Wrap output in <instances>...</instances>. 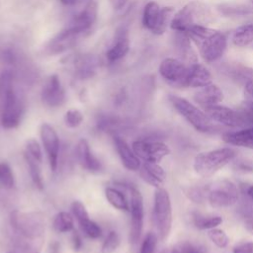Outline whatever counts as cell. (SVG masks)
Wrapping results in <instances>:
<instances>
[{
	"mask_svg": "<svg viewBox=\"0 0 253 253\" xmlns=\"http://www.w3.org/2000/svg\"><path fill=\"white\" fill-rule=\"evenodd\" d=\"M10 224L21 239L37 243L44 234L42 215L34 211H14L10 214Z\"/></svg>",
	"mask_w": 253,
	"mask_h": 253,
	"instance_id": "6da1fadb",
	"label": "cell"
},
{
	"mask_svg": "<svg viewBox=\"0 0 253 253\" xmlns=\"http://www.w3.org/2000/svg\"><path fill=\"white\" fill-rule=\"evenodd\" d=\"M235 155V150L229 147L201 152L195 157L193 167L197 174L204 178H208L231 162Z\"/></svg>",
	"mask_w": 253,
	"mask_h": 253,
	"instance_id": "7a4b0ae2",
	"label": "cell"
},
{
	"mask_svg": "<svg viewBox=\"0 0 253 253\" xmlns=\"http://www.w3.org/2000/svg\"><path fill=\"white\" fill-rule=\"evenodd\" d=\"M169 101L174 109L196 130L200 132H210L214 128L212 121L208 117V115L185 98L176 95H169Z\"/></svg>",
	"mask_w": 253,
	"mask_h": 253,
	"instance_id": "3957f363",
	"label": "cell"
},
{
	"mask_svg": "<svg viewBox=\"0 0 253 253\" xmlns=\"http://www.w3.org/2000/svg\"><path fill=\"white\" fill-rule=\"evenodd\" d=\"M209 10L199 1H192L186 4L176 14H174L170 28L176 33H187L191 27L203 22H207Z\"/></svg>",
	"mask_w": 253,
	"mask_h": 253,
	"instance_id": "277c9868",
	"label": "cell"
},
{
	"mask_svg": "<svg viewBox=\"0 0 253 253\" xmlns=\"http://www.w3.org/2000/svg\"><path fill=\"white\" fill-rule=\"evenodd\" d=\"M153 221L161 240H165L172 227V206L168 192L160 187L154 193Z\"/></svg>",
	"mask_w": 253,
	"mask_h": 253,
	"instance_id": "5b68a950",
	"label": "cell"
},
{
	"mask_svg": "<svg viewBox=\"0 0 253 253\" xmlns=\"http://www.w3.org/2000/svg\"><path fill=\"white\" fill-rule=\"evenodd\" d=\"M206 198L213 208H227L238 201V190L229 180L216 181L205 188Z\"/></svg>",
	"mask_w": 253,
	"mask_h": 253,
	"instance_id": "8992f818",
	"label": "cell"
},
{
	"mask_svg": "<svg viewBox=\"0 0 253 253\" xmlns=\"http://www.w3.org/2000/svg\"><path fill=\"white\" fill-rule=\"evenodd\" d=\"M0 99L2 101L1 126L6 129L18 127L22 120L24 107L15 89L7 91Z\"/></svg>",
	"mask_w": 253,
	"mask_h": 253,
	"instance_id": "52a82bcc",
	"label": "cell"
},
{
	"mask_svg": "<svg viewBox=\"0 0 253 253\" xmlns=\"http://www.w3.org/2000/svg\"><path fill=\"white\" fill-rule=\"evenodd\" d=\"M196 44L204 61L212 63L223 55L227 45V39L223 33L213 30L211 34L197 42Z\"/></svg>",
	"mask_w": 253,
	"mask_h": 253,
	"instance_id": "ba28073f",
	"label": "cell"
},
{
	"mask_svg": "<svg viewBox=\"0 0 253 253\" xmlns=\"http://www.w3.org/2000/svg\"><path fill=\"white\" fill-rule=\"evenodd\" d=\"M128 191L130 211L129 241L132 245H134L139 241L143 228V199L141 193L136 187L129 186Z\"/></svg>",
	"mask_w": 253,
	"mask_h": 253,
	"instance_id": "9c48e42d",
	"label": "cell"
},
{
	"mask_svg": "<svg viewBox=\"0 0 253 253\" xmlns=\"http://www.w3.org/2000/svg\"><path fill=\"white\" fill-rule=\"evenodd\" d=\"M189 65L180 59L167 57L159 65V73L162 78L175 87H186V78Z\"/></svg>",
	"mask_w": 253,
	"mask_h": 253,
	"instance_id": "30bf717a",
	"label": "cell"
},
{
	"mask_svg": "<svg viewBox=\"0 0 253 253\" xmlns=\"http://www.w3.org/2000/svg\"><path fill=\"white\" fill-rule=\"evenodd\" d=\"M134 153L144 162L159 163L170 154V148L161 141H150L144 139L134 140L131 144Z\"/></svg>",
	"mask_w": 253,
	"mask_h": 253,
	"instance_id": "8fae6325",
	"label": "cell"
},
{
	"mask_svg": "<svg viewBox=\"0 0 253 253\" xmlns=\"http://www.w3.org/2000/svg\"><path fill=\"white\" fill-rule=\"evenodd\" d=\"M40 136L44 148L49 168L52 172H55L58 167L59 156V137L55 129L47 123H42L40 127Z\"/></svg>",
	"mask_w": 253,
	"mask_h": 253,
	"instance_id": "7c38bea8",
	"label": "cell"
},
{
	"mask_svg": "<svg viewBox=\"0 0 253 253\" xmlns=\"http://www.w3.org/2000/svg\"><path fill=\"white\" fill-rule=\"evenodd\" d=\"M41 97L42 103L50 108H56L63 105L65 102V92L57 75L53 74L48 77L42 90Z\"/></svg>",
	"mask_w": 253,
	"mask_h": 253,
	"instance_id": "4fadbf2b",
	"label": "cell"
},
{
	"mask_svg": "<svg viewBox=\"0 0 253 253\" xmlns=\"http://www.w3.org/2000/svg\"><path fill=\"white\" fill-rule=\"evenodd\" d=\"M205 113L208 115V117L211 121L220 123L226 126H230V127L245 126L238 112L228 107L213 105V106L205 108Z\"/></svg>",
	"mask_w": 253,
	"mask_h": 253,
	"instance_id": "5bb4252c",
	"label": "cell"
},
{
	"mask_svg": "<svg viewBox=\"0 0 253 253\" xmlns=\"http://www.w3.org/2000/svg\"><path fill=\"white\" fill-rule=\"evenodd\" d=\"M114 144L123 166L129 171H137L140 168V160L131 146L121 136L114 135Z\"/></svg>",
	"mask_w": 253,
	"mask_h": 253,
	"instance_id": "9a60e30c",
	"label": "cell"
},
{
	"mask_svg": "<svg viewBox=\"0 0 253 253\" xmlns=\"http://www.w3.org/2000/svg\"><path fill=\"white\" fill-rule=\"evenodd\" d=\"M76 158L80 166L89 172H98L102 169L101 161L92 153L90 145L85 138H81L75 149Z\"/></svg>",
	"mask_w": 253,
	"mask_h": 253,
	"instance_id": "2e32d148",
	"label": "cell"
},
{
	"mask_svg": "<svg viewBox=\"0 0 253 253\" xmlns=\"http://www.w3.org/2000/svg\"><path fill=\"white\" fill-rule=\"evenodd\" d=\"M212 83V77L209 69L198 62L189 65L186 78V87L202 88Z\"/></svg>",
	"mask_w": 253,
	"mask_h": 253,
	"instance_id": "e0dca14e",
	"label": "cell"
},
{
	"mask_svg": "<svg viewBox=\"0 0 253 253\" xmlns=\"http://www.w3.org/2000/svg\"><path fill=\"white\" fill-rule=\"evenodd\" d=\"M195 102L202 106L204 109L213 105H218L223 100L222 90L215 84H209L205 87H202L194 95Z\"/></svg>",
	"mask_w": 253,
	"mask_h": 253,
	"instance_id": "ac0fdd59",
	"label": "cell"
},
{
	"mask_svg": "<svg viewBox=\"0 0 253 253\" xmlns=\"http://www.w3.org/2000/svg\"><path fill=\"white\" fill-rule=\"evenodd\" d=\"M139 175L144 182L156 189L163 185L166 177L164 169L158 163L154 162H144L140 165Z\"/></svg>",
	"mask_w": 253,
	"mask_h": 253,
	"instance_id": "d6986e66",
	"label": "cell"
},
{
	"mask_svg": "<svg viewBox=\"0 0 253 253\" xmlns=\"http://www.w3.org/2000/svg\"><path fill=\"white\" fill-rule=\"evenodd\" d=\"M97 18V3L94 0H89L85 5L83 11L77 15L74 19V23L71 26L78 33L87 31L96 21Z\"/></svg>",
	"mask_w": 253,
	"mask_h": 253,
	"instance_id": "ffe728a7",
	"label": "cell"
},
{
	"mask_svg": "<svg viewBox=\"0 0 253 253\" xmlns=\"http://www.w3.org/2000/svg\"><path fill=\"white\" fill-rule=\"evenodd\" d=\"M80 33H78L72 27L68 28L65 31H62L50 42V45H49L50 52L51 53H58V52H61L63 50H65L66 48H69V46L71 44H73L76 37Z\"/></svg>",
	"mask_w": 253,
	"mask_h": 253,
	"instance_id": "44dd1931",
	"label": "cell"
},
{
	"mask_svg": "<svg viewBox=\"0 0 253 253\" xmlns=\"http://www.w3.org/2000/svg\"><path fill=\"white\" fill-rule=\"evenodd\" d=\"M222 139L225 143L231 145L253 148V127L233 132H226L222 135Z\"/></svg>",
	"mask_w": 253,
	"mask_h": 253,
	"instance_id": "7402d4cb",
	"label": "cell"
},
{
	"mask_svg": "<svg viewBox=\"0 0 253 253\" xmlns=\"http://www.w3.org/2000/svg\"><path fill=\"white\" fill-rule=\"evenodd\" d=\"M105 197L109 204L115 209L122 211H129V201L119 189L107 187L105 189Z\"/></svg>",
	"mask_w": 253,
	"mask_h": 253,
	"instance_id": "603a6c76",
	"label": "cell"
},
{
	"mask_svg": "<svg viewBox=\"0 0 253 253\" xmlns=\"http://www.w3.org/2000/svg\"><path fill=\"white\" fill-rule=\"evenodd\" d=\"M161 8L159 7L158 3L155 1H149L145 6L142 14V25L144 28L153 32L156 28L159 16H160Z\"/></svg>",
	"mask_w": 253,
	"mask_h": 253,
	"instance_id": "cb8c5ba5",
	"label": "cell"
},
{
	"mask_svg": "<svg viewBox=\"0 0 253 253\" xmlns=\"http://www.w3.org/2000/svg\"><path fill=\"white\" fill-rule=\"evenodd\" d=\"M129 49V42L126 33H121L117 42L107 51L106 56L109 61H117L123 58Z\"/></svg>",
	"mask_w": 253,
	"mask_h": 253,
	"instance_id": "d4e9b609",
	"label": "cell"
},
{
	"mask_svg": "<svg viewBox=\"0 0 253 253\" xmlns=\"http://www.w3.org/2000/svg\"><path fill=\"white\" fill-rule=\"evenodd\" d=\"M232 42L235 46L244 47L253 42V23L238 27L232 36Z\"/></svg>",
	"mask_w": 253,
	"mask_h": 253,
	"instance_id": "484cf974",
	"label": "cell"
},
{
	"mask_svg": "<svg viewBox=\"0 0 253 253\" xmlns=\"http://www.w3.org/2000/svg\"><path fill=\"white\" fill-rule=\"evenodd\" d=\"M24 158H25L26 164L28 166L29 173H30V176H31V179H32L34 185L39 190H42L43 189V179H42V170H41L42 162L38 161L37 159H35L31 155H29L27 152H24Z\"/></svg>",
	"mask_w": 253,
	"mask_h": 253,
	"instance_id": "4316f807",
	"label": "cell"
},
{
	"mask_svg": "<svg viewBox=\"0 0 253 253\" xmlns=\"http://www.w3.org/2000/svg\"><path fill=\"white\" fill-rule=\"evenodd\" d=\"M53 229L58 233L70 232L74 229V217L67 211H59L55 214L52 222Z\"/></svg>",
	"mask_w": 253,
	"mask_h": 253,
	"instance_id": "83f0119b",
	"label": "cell"
},
{
	"mask_svg": "<svg viewBox=\"0 0 253 253\" xmlns=\"http://www.w3.org/2000/svg\"><path fill=\"white\" fill-rule=\"evenodd\" d=\"M222 222L219 215H203L200 213L193 214V223L199 229H211Z\"/></svg>",
	"mask_w": 253,
	"mask_h": 253,
	"instance_id": "f1b7e54d",
	"label": "cell"
},
{
	"mask_svg": "<svg viewBox=\"0 0 253 253\" xmlns=\"http://www.w3.org/2000/svg\"><path fill=\"white\" fill-rule=\"evenodd\" d=\"M78 225L82 233L91 239H98L102 236V229L100 225L90 217L78 221Z\"/></svg>",
	"mask_w": 253,
	"mask_h": 253,
	"instance_id": "f546056e",
	"label": "cell"
},
{
	"mask_svg": "<svg viewBox=\"0 0 253 253\" xmlns=\"http://www.w3.org/2000/svg\"><path fill=\"white\" fill-rule=\"evenodd\" d=\"M173 14H174L173 7H163L160 11V16H159L157 26L152 33L155 35H162L166 31L168 25H170V22L174 16Z\"/></svg>",
	"mask_w": 253,
	"mask_h": 253,
	"instance_id": "4dcf8cb0",
	"label": "cell"
},
{
	"mask_svg": "<svg viewBox=\"0 0 253 253\" xmlns=\"http://www.w3.org/2000/svg\"><path fill=\"white\" fill-rule=\"evenodd\" d=\"M0 186L4 189H12L15 186L13 170L6 162H0Z\"/></svg>",
	"mask_w": 253,
	"mask_h": 253,
	"instance_id": "1f68e13d",
	"label": "cell"
},
{
	"mask_svg": "<svg viewBox=\"0 0 253 253\" xmlns=\"http://www.w3.org/2000/svg\"><path fill=\"white\" fill-rule=\"evenodd\" d=\"M120 235L117 231L111 230L103 241L101 252L102 253H114L120 246Z\"/></svg>",
	"mask_w": 253,
	"mask_h": 253,
	"instance_id": "d6a6232c",
	"label": "cell"
},
{
	"mask_svg": "<svg viewBox=\"0 0 253 253\" xmlns=\"http://www.w3.org/2000/svg\"><path fill=\"white\" fill-rule=\"evenodd\" d=\"M236 111L240 115L245 126H253V101L246 99Z\"/></svg>",
	"mask_w": 253,
	"mask_h": 253,
	"instance_id": "836d02e7",
	"label": "cell"
},
{
	"mask_svg": "<svg viewBox=\"0 0 253 253\" xmlns=\"http://www.w3.org/2000/svg\"><path fill=\"white\" fill-rule=\"evenodd\" d=\"M208 236L211 241L215 244L218 248H225L229 242V238L224 230L219 228H211L208 231Z\"/></svg>",
	"mask_w": 253,
	"mask_h": 253,
	"instance_id": "e575fe53",
	"label": "cell"
},
{
	"mask_svg": "<svg viewBox=\"0 0 253 253\" xmlns=\"http://www.w3.org/2000/svg\"><path fill=\"white\" fill-rule=\"evenodd\" d=\"M83 122V115L77 109H70L64 115V123L66 126L75 128L79 126Z\"/></svg>",
	"mask_w": 253,
	"mask_h": 253,
	"instance_id": "d590c367",
	"label": "cell"
},
{
	"mask_svg": "<svg viewBox=\"0 0 253 253\" xmlns=\"http://www.w3.org/2000/svg\"><path fill=\"white\" fill-rule=\"evenodd\" d=\"M157 246V235L153 232H148L143 238L139 253H155Z\"/></svg>",
	"mask_w": 253,
	"mask_h": 253,
	"instance_id": "8d00e7d4",
	"label": "cell"
},
{
	"mask_svg": "<svg viewBox=\"0 0 253 253\" xmlns=\"http://www.w3.org/2000/svg\"><path fill=\"white\" fill-rule=\"evenodd\" d=\"M25 152H27L29 155H31L32 157H34L38 161L42 162V148H41V145H40V143L38 142L37 139L29 138L26 141V150H25Z\"/></svg>",
	"mask_w": 253,
	"mask_h": 253,
	"instance_id": "74e56055",
	"label": "cell"
},
{
	"mask_svg": "<svg viewBox=\"0 0 253 253\" xmlns=\"http://www.w3.org/2000/svg\"><path fill=\"white\" fill-rule=\"evenodd\" d=\"M170 253H204V250L191 242L183 241L174 246Z\"/></svg>",
	"mask_w": 253,
	"mask_h": 253,
	"instance_id": "f35d334b",
	"label": "cell"
},
{
	"mask_svg": "<svg viewBox=\"0 0 253 253\" xmlns=\"http://www.w3.org/2000/svg\"><path fill=\"white\" fill-rule=\"evenodd\" d=\"M70 210H71V213H72L73 217H75L77 222L82 220V219H85L87 217H90L89 213H88V211L86 210V207L80 201L72 202Z\"/></svg>",
	"mask_w": 253,
	"mask_h": 253,
	"instance_id": "ab89813d",
	"label": "cell"
},
{
	"mask_svg": "<svg viewBox=\"0 0 253 253\" xmlns=\"http://www.w3.org/2000/svg\"><path fill=\"white\" fill-rule=\"evenodd\" d=\"M14 88L13 75L10 71H3L0 75V97Z\"/></svg>",
	"mask_w": 253,
	"mask_h": 253,
	"instance_id": "60d3db41",
	"label": "cell"
},
{
	"mask_svg": "<svg viewBox=\"0 0 253 253\" xmlns=\"http://www.w3.org/2000/svg\"><path fill=\"white\" fill-rule=\"evenodd\" d=\"M238 213L246 218H253V201L248 199H243L237 208Z\"/></svg>",
	"mask_w": 253,
	"mask_h": 253,
	"instance_id": "b9f144b4",
	"label": "cell"
},
{
	"mask_svg": "<svg viewBox=\"0 0 253 253\" xmlns=\"http://www.w3.org/2000/svg\"><path fill=\"white\" fill-rule=\"evenodd\" d=\"M232 253H253V242L243 241L237 243L233 247Z\"/></svg>",
	"mask_w": 253,
	"mask_h": 253,
	"instance_id": "7bdbcfd3",
	"label": "cell"
},
{
	"mask_svg": "<svg viewBox=\"0 0 253 253\" xmlns=\"http://www.w3.org/2000/svg\"><path fill=\"white\" fill-rule=\"evenodd\" d=\"M71 243H72V248L75 251H79L82 246H83V241L81 238V235L75 230H72V235H71Z\"/></svg>",
	"mask_w": 253,
	"mask_h": 253,
	"instance_id": "ee69618b",
	"label": "cell"
},
{
	"mask_svg": "<svg viewBox=\"0 0 253 253\" xmlns=\"http://www.w3.org/2000/svg\"><path fill=\"white\" fill-rule=\"evenodd\" d=\"M238 74L240 77L245 78L247 80H252L253 81V68L249 67H242L241 69L238 70Z\"/></svg>",
	"mask_w": 253,
	"mask_h": 253,
	"instance_id": "f6af8a7d",
	"label": "cell"
},
{
	"mask_svg": "<svg viewBox=\"0 0 253 253\" xmlns=\"http://www.w3.org/2000/svg\"><path fill=\"white\" fill-rule=\"evenodd\" d=\"M247 100L253 101V81L252 80H247L245 83V88H244Z\"/></svg>",
	"mask_w": 253,
	"mask_h": 253,
	"instance_id": "bcb514c9",
	"label": "cell"
},
{
	"mask_svg": "<svg viewBox=\"0 0 253 253\" xmlns=\"http://www.w3.org/2000/svg\"><path fill=\"white\" fill-rule=\"evenodd\" d=\"M45 253H59V244L56 241L50 243Z\"/></svg>",
	"mask_w": 253,
	"mask_h": 253,
	"instance_id": "7dc6e473",
	"label": "cell"
},
{
	"mask_svg": "<svg viewBox=\"0 0 253 253\" xmlns=\"http://www.w3.org/2000/svg\"><path fill=\"white\" fill-rule=\"evenodd\" d=\"M243 189V193L246 194V196L253 201V184L252 185H248V186H242Z\"/></svg>",
	"mask_w": 253,
	"mask_h": 253,
	"instance_id": "c3c4849f",
	"label": "cell"
},
{
	"mask_svg": "<svg viewBox=\"0 0 253 253\" xmlns=\"http://www.w3.org/2000/svg\"><path fill=\"white\" fill-rule=\"evenodd\" d=\"M244 227L253 235V218H246L244 221Z\"/></svg>",
	"mask_w": 253,
	"mask_h": 253,
	"instance_id": "681fc988",
	"label": "cell"
},
{
	"mask_svg": "<svg viewBox=\"0 0 253 253\" xmlns=\"http://www.w3.org/2000/svg\"><path fill=\"white\" fill-rule=\"evenodd\" d=\"M236 167H237V169L242 170V171H252L253 170L251 165L249 163H245V162H238Z\"/></svg>",
	"mask_w": 253,
	"mask_h": 253,
	"instance_id": "f907efd6",
	"label": "cell"
},
{
	"mask_svg": "<svg viewBox=\"0 0 253 253\" xmlns=\"http://www.w3.org/2000/svg\"><path fill=\"white\" fill-rule=\"evenodd\" d=\"M126 1V0H110L112 6H113L115 9H120V8H122V7L125 5Z\"/></svg>",
	"mask_w": 253,
	"mask_h": 253,
	"instance_id": "816d5d0a",
	"label": "cell"
},
{
	"mask_svg": "<svg viewBox=\"0 0 253 253\" xmlns=\"http://www.w3.org/2000/svg\"><path fill=\"white\" fill-rule=\"evenodd\" d=\"M60 2L64 5L70 6V5H74L77 2V0H60Z\"/></svg>",
	"mask_w": 253,
	"mask_h": 253,
	"instance_id": "f5cc1de1",
	"label": "cell"
},
{
	"mask_svg": "<svg viewBox=\"0 0 253 253\" xmlns=\"http://www.w3.org/2000/svg\"><path fill=\"white\" fill-rule=\"evenodd\" d=\"M8 253H16V252H12V251H11V252H8Z\"/></svg>",
	"mask_w": 253,
	"mask_h": 253,
	"instance_id": "db71d44e",
	"label": "cell"
},
{
	"mask_svg": "<svg viewBox=\"0 0 253 253\" xmlns=\"http://www.w3.org/2000/svg\"><path fill=\"white\" fill-rule=\"evenodd\" d=\"M251 3H252V4H253V0H251Z\"/></svg>",
	"mask_w": 253,
	"mask_h": 253,
	"instance_id": "11a10c76",
	"label": "cell"
}]
</instances>
